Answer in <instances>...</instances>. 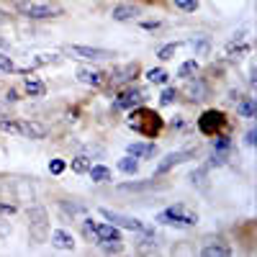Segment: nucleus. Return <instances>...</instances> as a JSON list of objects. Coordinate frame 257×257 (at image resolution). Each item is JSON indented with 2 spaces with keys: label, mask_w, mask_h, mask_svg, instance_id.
I'll list each match as a JSON object with an SVG mask.
<instances>
[{
  "label": "nucleus",
  "mask_w": 257,
  "mask_h": 257,
  "mask_svg": "<svg viewBox=\"0 0 257 257\" xmlns=\"http://www.w3.org/2000/svg\"><path fill=\"white\" fill-rule=\"evenodd\" d=\"M226 123V118H224V113L221 111H216V108H208V111H203L201 113V118H198V128L203 134H216L219 128Z\"/></svg>",
  "instance_id": "423d86ee"
},
{
  "label": "nucleus",
  "mask_w": 257,
  "mask_h": 257,
  "mask_svg": "<svg viewBox=\"0 0 257 257\" xmlns=\"http://www.w3.org/2000/svg\"><path fill=\"white\" fill-rule=\"evenodd\" d=\"M16 67H13V62L8 54H0V75H11Z\"/></svg>",
  "instance_id": "7c9ffc66"
},
{
  "label": "nucleus",
  "mask_w": 257,
  "mask_h": 257,
  "mask_svg": "<svg viewBox=\"0 0 257 257\" xmlns=\"http://www.w3.org/2000/svg\"><path fill=\"white\" fill-rule=\"evenodd\" d=\"M193 157V152L188 149V152H170V155H165V160L155 167V175H165V173H170L175 165H183V162H188Z\"/></svg>",
  "instance_id": "1a4fd4ad"
},
{
  "label": "nucleus",
  "mask_w": 257,
  "mask_h": 257,
  "mask_svg": "<svg viewBox=\"0 0 257 257\" xmlns=\"http://www.w3.org/2000/svg\"><path fill=\"white\" fill-rule=\"evenodd\" d=\"M196 72H198V62L196 59H188V62H183L180 67H178V77H196Z\"/></svg>",
  "instance_id": "412c9836"
},
{
  "label": "nucleus",
  "mask_w": 257,
  "mask_h": 257,
  "mask_svg": "<svg viewBox=\"0 0 257 257\" xmlns=\"http://www.w3.org/2000/svg\"><path fill=\"white\" fill-rule=\"evenodd\" d=\"M254 137H257V132H254V128H249V132H247V144H254Z\"/></svg>",
  "instance_id": "e433bc0d"
},
{
  "label": "nucleus",
  "mask_w": 257,
  "mask_h": 257,
  "mask_svg": "<svg viewBox=\"0 0 257 257\" xmlns=\"http://www.w3.org/2000/svg\"><path fill=\"white\" fill-rule=\"evenodd\" d=\"M67 52L77 59H90V62H103V59H111L116 57L108 49H98V47H67Z\"/></svg>",
  "instance_id": "6e6552de"
},
{
  "label": "nucleus",
  "mask_w": 257,
  "mask_h": 257,
  "mask_svg": "<svg viewBox=\"0 0 257 257\" xmlns=\"http://www.w3.org/2000/svg\"><path fill=\"white\" fill-rule=\"evenodd\" d=\"M54 59H57L54 54H36V59H31V64H26V67H21V72L36 70V67H41V64H49V62H54Z\"/></svg>",
  "instance_id": "4be33fe9"
},
{
  "label": "nucleus",
  "mask_w": 257,
  "mask_h": 257,
  "mask_svg": "<svg viewBox=\"0 0 257 257\" xmlns=\"http://www.w3.org/2000/svg\"><path fill=\"white\" fill-rule=\"evenodd\" d=\"M100 213H103V216L108 219L113 226H121V229H128V231H147L144 221H139V219L123 216V213H116V211H111V208H100Z\"/></svg>",
  "instance_id": "39448f33"
},
{
  "label": "nucleus",
  "mask_w": 257,
  "mask_h": 257,
  "mask_svg": "<svg viewBox=\"0 0 257 257\" xmlns=\"http://www.w3.org/2000/svg\"><path fill=\"white\" fill-rule=\"evenodd\" d=\"M126 126L134 128L137 134H142V137H147V139H155V137L162 132L165 121H162V116H160L157 111H152V108H139V105H137V108H132V113H128Z\"/></svg>",
  "instance_id": "f257e3e1"
},
{
  "label": "nucleus",
  "mask_w": 257,
  "mask_h": 257,
  "mask_svg": "<svg viewBox=\"0 0 257 257\" xmlns=\"http://www.w3.org/2000/svg\"><path fill=\"white\" fill-rule=\"evenodd\" d=\"M155 183L152 180H147V183H123V185H118V190L121 193H132V190H147V188H152Z\"/></svg>",
  "instance_id": "cd10ccee"
},
{
  "label": "nucleus",
  "mask_w": 257,
  "mask_h": 257,
  "mask_svg": "<svg viewBox=\"0 0 257 257\" xmlns=\"http://www.w3.org/2000/svg\"><path fill=\"white\" fill-rule=\"evenodd\" d=\"M190 47H193V49H198V52L203 54V52L208 49V41H206V39H198V41H196V39H193V41H190Z\"/></svg>",
  "instance_id": "f704fd0d"
},
{
  "label": "nucleus",
  "mask_w": 257,
  "mask_h": 257,
  "mask_svg": "<svg viewBox=\"0 0 257 257\" xmlns=\"http://www.w3.org/2000/svg\"><path fill=\"white\" fill-rule=\"evenodd\" d=\"M29 219H31V239L39 244V242H44L47 237H49V224H47V211L41 208V206H36V208H31V213H29Z\"/></svg>",
  "instance_id": "20e7f679"
},
{
  "label": "nucleus",
  "mask_w": 257,
  "mask_h": 257,
  "mask_svg": "<svg viewBox=\"0 0 257 257\" xmlns=\"http://www.w3.org/2000/svg\"><path fill=\"white\" fill-rule=\"evenodd\" d=\"M6 21H8V13H6V11H0V24H6Z\"/></svg>",
  "instance_id": "4c0bfd02"
},
{
  "label": "nucleus",
  "mask_w": 257,
  "mask_h": 257,
  "mask_svg": "<svg viewBox=\"0 0 257 257\" xmlns=\"http://www.w3.org/2000/svg\"><path fill=\"white\" fill-rule=\"evenodd\" d=\"M167 77H170V75H167L162 67H157V70H147V80H149V82H155V85H165Z\"/></svg>",
  "instance_id": "393cba45"
},
{
  "label": "nucleus",
  "mask_w": 257,
  "mask_h": 257,
  "mask_svg": "<svg viewBox=\"0 0 257 257\" xmlns=\"http://www.w3.org/2000/svg\"><path fill=\"white\" fill-rule=\"evenodd\" d=\"M118 170H121V173H126V175H134L137 170H139V162H137V157H132V155H128V157H123V160L118 162Z\"/></svg>",
  "instance_id": "5701e85b"
},
{
  "label": "nucleus",
  "mask_w": 257,
  "mask_h": 257,
  "mask_svg": "<svg viewBox=\"0 0 257 257\" xmlns=\"http://www.w3.org/2000/svg\"><path fill=\"white\" fill-rule=\"evenodd\" d=\"M142 98H144V93L132 85V88H123V90L116 95L113 108H118V111H132V108H137V105L142 103Z\"/></svg>",
  "instance_id": "0eeeda50"
},
{
  "label": "nucleus",
  "mask_w": 257,
  "mask_h": 257,
  "mask_svg": "<svg viewBox=\"0 0 257 257\" xmlns=\"http://www.w3.org/2000/svg\"><path fill=\"white\" fill-rule=\"evenodd\" d=\"M88 170H90V160L85 157V155H77V157L72 160V173L82 175V173H88Z\"/></svg>",
  "instance_id": "b1692460"
},
{
  "label": "nucleus",
  "mask_w": 257,
  "mask_h": 257,
  "mask_svg": "<svg viewBox=\"0 0 257 257\" xmlns=\"http://www.w3.org/2000/svg\"><path fill=\"white\" fill-rule=\"evenodd\" d=\"M157 221L167 224V226H180V229L183 226H196L198 224V213L188 211L185 206H170L157 216Z\"/></svg>",
  "instance_id": "f03ea898"
},
{
  "label": "nucleus",
  "mask_w": 257,
  "mask_h": 257,
  "mask_svg": "<svg viewBox=\"0 0 257 257\" xmlns=\"http://www.w3.org/2000/svg\"><path fill=\"white\" fill-rule=\"evenodd\" d=\"M203 178H206V167H203V170H198V173H193V175H190V180H193V183H198V185H203Z\"/></svg>",
  "instance_id": "c9c22d12"
},
{
  "label": "nucleus",
  "mask_w": 257,
  "mask_h": 257,
  "mask_svg": "<svg viewBox=\"0 0 257 257\" xmlns=\"http://www.w3.org/2000/svg\"><path fill=\"white\" fill-rule=\"evenodd\" d=\"M175 100H178V90L175 88H165L162 90V95H160V103L162 105H173Z\"/></svg>",
  "instance_id": "c756f323"
},
{
  "label": "nucleus",
  "mask_w": 257,
  "mask_h": 257,
  "mask_svg": "<svg viewBox=\"0 0 257 257\" xmlns=\"http://www.w3.org/2000/svg\"><path fill=\"white\" fill-rule=\"evenodd\" d=\"M77 80L82 85H90V88H100L105 82V72L98 70V67H80L77 70Z\"/></svg>",
  "instance_id": "9d476101"
},
{
  "label": "nucleus",
  "mask_w": 257,
  "mask_h": 257,
  "mask_svg": "<svg viewBox=\"0 0 257 257\" xmlns=\"http://www.w3.org/2000/svg\"><path fill=\"white\" fill-rule=\"evenodd\" d=\"M128 155L137 157V160H147V157H152V155H155V144H142V142L128 144Z\"/></svg>",
  "instance_id": "dca6fc26"
},
{
  "label": "nucleus",
  "mask_w": 257,
  "mask_h": 257,
  "mask_svg": "<svg viewBox=\"0 0 257 257\" xmlns=\"http://www.w3.org/2000/svg\"><path fill=\"white\" fill-rule=\"evenodd\" d=\"M175 52H178V41H175V44H165V47L157 52V57H160V59H173Z\"/></svg>",
  "instance_id": "2f4dec72"
},
{
  "label": "nucleus",
  "mask_w": 257,
  "mask_h": 257,
  "mask_svg": "<svg viewBox=\"0 0 257 257\" xmlns=\"http://www.w3.org/2000/svg\"><path fill=\"white\" fill-rule=\"evenodd\" d=\"M24 88H26V93H29V95H34V98H41V95L47 93L44 82H41V80H31V77L24 82Z\"/></svg>",
  "instance_id": "aec40b11"
},
{
  "label": "nucleus",
  "mask_w": 257,
  "mask_h": 257,
  "mask_svg": "<svg viewBox=\"0 0 257 257\" xmlns=\"http://www.w3.org/2000/svg\"><path fill=\"white\" fill-rule=\"evenodd\" d=\"M52 244L59 247V249H75V239L72 234H67L64 229H54L52 231Z\"/></svg>",
  "instance_id": "2eb2a0df"
},
{
  "label": "nucleus",
  "mask_w": 257,
  "mask_h": 257,
  "mask_svg": "<svg viewBox=\"0 0 257 257\" xmlns=\"http://www.w3.org/2000/svg\"><path fill=\"white\" fill-rule=\"evenodd\" d=\"M64 167H67V165H64V160H49V173L52 175H62Z\"/></svg>",
  "instance_id": "473e14b6"
},
{
  "label": "nucleus",
  "mask_w": 257,
  "mask_h": 257,
  "mask_svg": "<svg viewBox=\"0 0 257 257\" xmlns=\"http://www.w3.org/2000/svg\"><path fill=\"white\" fill-rule=\"evenodd\" d=\"M88 173H90L93 183H108V180H111V170H108V167H103V165H95V167L90 165Z\"/></svg>",
  "instance_id": "f3484780"
},
{
  "label": "nucleus",
  "mask_w": 257,
  "mask_h": 257,
  "mask_svg": "<svg viewBox=\"0 0 257 257\" xmlns=\"http://www.w3.org/2000/svg\"><path fill=\"white\" fill-rule=\"evenodd\" d=\"M18 123H21V137H26V139H44L47 137V128L36 121H18Z\"/></svg>",
  "instance_id": "4468645a"
},
{
  "label": "nucleus",
  "mask_w": 257,
  "mask_h": 257,
  "mask_svg": "<svg viewBox=\"0 0 257 257\" xmlns=\"http://www.w3.org/2000/svg\"><path fill=\"white\" fill-rule=\"evenodd\" d=\"M18 11L24 13L26 18H34V21H44V18H57V16H62V8L49 6V3H21Z\"/></svg>",
  "instance_id": "7ed1b4c3"
},
{
  "label": "nucleus",
  "mask_w": 257,
  "mask_h": 257,
  "mask_svg": "<svg viewBox=\"0 0 257 257\" xmlns=\"http://www.w3.org/2000/svg\"><path fill=\"white\" fill-rule=\"evenodd\" d=\"M95 242H121V231L113 224H95Z\"/></svg>",
  "instance_id": "f8f14e48"
},
{
  "label": "nucleus",
  "mask_w": 257,
  "mask_h": 257,
  "mask_svg": "<svg viewBox=\"0 0 257 257\" xmlns=\"http://www.w3.org/2000/svg\"><path fill=\"white\" fill-rule=\"evenodd\" d=\"M185 95H188V100H203L206 95H208V85L201 80V77H188V82H185Z\"/></svg>",
  "instance_id": "9b49d317"
},
{
  "label": "nucleus",
  "mask_w": 257,
  "mask_h": 257,
  "mask_svg": "<svg viewBox=\"0 0 257 257\" xmlns=\"http://www.w3.org/2000/svg\"><path fill=\"white\" fill-rule=\"evenodd\" d=\"M0 132L21 137V123H18V121H8V118H3V121H0Z\"/></svg>",
  "instance_id": "bb28decb"
},
{
  "label": "nucleus",
  "mask_w": 257,
  "mask_h": 257,
  "mask_svg": "<svg viewBox=\"0 0 257 257\" xmlns=\"http://www.w3.org/2000/svg\"><path fill=\"white\" fill-rule=\"evenodd\" d=\"M111 16H113V21H128V18L139 16V11H137L134 6H116Z\"/></svg>",
  "instance_id": "a211bd4d"
},
{
  "label": "nucleus",
  "mask_w": 257,
  "mask_h": 257,
  "mask_svg": "<svg viewBox=\"0 0 257 257\" xmlns=\"http://www.w3.org/2000/svg\"><path fill=\"white\" fill-rule=\"evenodd\" d=\"M201 254H203V257H229L231 249H229L226 244H208V247H203Z\"/></svg>",
  "instance_id": "6ab92c4d"
},
{
  "label": "nucleus",
  "mask_w": 257,
  "mask_h": 257,
  "mask_svg": "<svg viewBox=\"0 0 257 257\" xmlns=\"http://www.w3.org/2000/svg\"><path fill=\"white\" fill-rule=\"evenodd\" d=\"M137 72H139V64H123V67H118V70L111 72V82H113V85L132 82V80L137 77Z\"/></svg>",
  "instance_id": "ddd939ff"
},
{
  "label": "nucleus",
  "mask_w": 257,
  "mask_h": 257,
  "mask_svg": "<svg viewBox=\"0 0 257 257\" xmlns=\"http://www.w3.org/2000/svg\"><path fill=\"white\" fill-rule=\"evenodd\" d=\"M175 8L183 11V13H196L198 0H175Z\"/></svg>",
  "instance_id": "c85d7f7f"
},
{
  "label": "nucleus",
  "mask_w": 257,
  "mask_h": 257,
  "mask_svg": "<svg viewBox=\"0 0 257 257\" xmlns=\"http://www.w3.org/2000/svg\"><path fill=\"white\" fill-rule=\"evenodd\" d=\"M229 149V137H216L213 139V152H226Z\"/></svg>",
  "instance_id": "72a5a7b5"
},
{
  "label": "nucleus",
  "mask_w": 257,
  "mask_h": 257,
  "mask_svg": "<svg viewBox=\"0 0 257 257\" xmlns=\"http://www.w3.org/2000/svg\"><path fill=\"white\" fill-rule=\"evenodd\" d=\"M244 118H252L254 116V111H257V105H254V98H244L242 103H239V108H237Z\"/></svg>",
  "instance_id": "a878e982"
}]
</instances>
